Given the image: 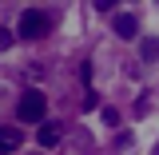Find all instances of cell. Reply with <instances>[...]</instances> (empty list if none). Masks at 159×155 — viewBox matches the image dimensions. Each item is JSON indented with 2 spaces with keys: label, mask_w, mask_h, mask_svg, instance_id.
<instances>
[{
  "label": "cell",
  "mask_w": 159,
  "mask_h": 155,
  "mask_svg": "<svg viewBox=\"0 0 159 155\" xmlns=\"http://www.w3.org/2000/svg\"><path fill=\"white\" fill-rule=\"evenodd\" d=\"M12 48V28H0V52Z\"/></svg>",
  "instance_id": "cell-7"
},
{
  "label": "cell",
  "mask_w": 159,
  "mask_h": 155,
  "mask_svg": "<svg viewBox=\"0 0 159 155\" xmlns=\"http://www.w3.org/2000/svg\"><path fill=\"white\" fill-rule=\"evenodd\" d=\"M116 36L119 40H135L139 36V20L131 16V12H119L116 16Z\"/></svg>",
  "instance_id": "cell-3"
},
{
  "label": "cell",
  "mask_w": 159,
  "mask_h": 155,
  "mask_svg": "<svg viewBox=\"0 0 159 155\" xmlns=\"http://www.w3.org/2000/svg\"><path fill=\"white\" fill-rule=\"evenodd\" d=\"M139 60H143V64H147V60H159V40L155 36H147L139 44Z\"/></svg>",
  "instance_id": "cell-6"
},
{
  "label": "cell",
  "mask_w": 159,
  "mask_h": 155,
  "mask_svg": "<svg viewBox=\"0 0 159 155\" xmlns=\"http://www.w3.org/2000/svg\"><path fill=\"white\" fill-rule=\"evenodd\" d=\"M36 139H40V147H56L60 143V127H52V123H44L36 131Z\"/></svg>",
  "instance_id": "cell-5"
},
{
  "label": "cell",
  "mask_w": 159,
  "mask_h": 155,
  "mask_svg": "<svg viewBox=\"0 0 159 155\" xmlns=\"http://www.w3.org/2000/svg\"><path fill=\"white\" fill-rule=\"evenodd\" d=\"M20 143H24V131L12 123H0V151H16Z\"/></svg>",
  "instance_id": "cell-4"
},
{
  "label": "cell",
  "mask_w": 159,
  "mask_h": 155,
  "mask_svg": "<svg viewBox=\"0 0 159 155\" xmlns=\"http://www.w3.org/2000/svg\"><path fill=\"white\" fill-rule=\"evenodd\" d=\"M103 123H111V127L119 123V112H116V107H103Z\"/></svg>",
  "instance_id": "cell-8"
},
{
  "label": "cell",
  "mask_w": 159,
  "mask_h": 155,
  "mask_svg": "<svg viewBox=\"0 0 159 155\" xmlns=\"http://www.w3.org/2000/svg\"><path fill=\"white\" fill-rule=\"evenodd\" d=\"M44 92H36V88H28L24 96H20V103H16V119L20 123H40L44 119Z\"/></svg>",
  "instance_id": "cell-1"
},
{
  "label": "cell",
  "mask_w": 159,
  "mask_h": 155,
  "mask_svg": "<svg viewBox=\"0 0 159 155\" xmlns=\"http://www.w3.org/2000/svg\"><path fill=\"white\" fill-rule=\"evenodd\" d=\"M44 32H48V12L28 8V12L20 16V36H24V40H40Z\"/></svg>",
  "instance_id": "cell-2"
}]
</instances>
